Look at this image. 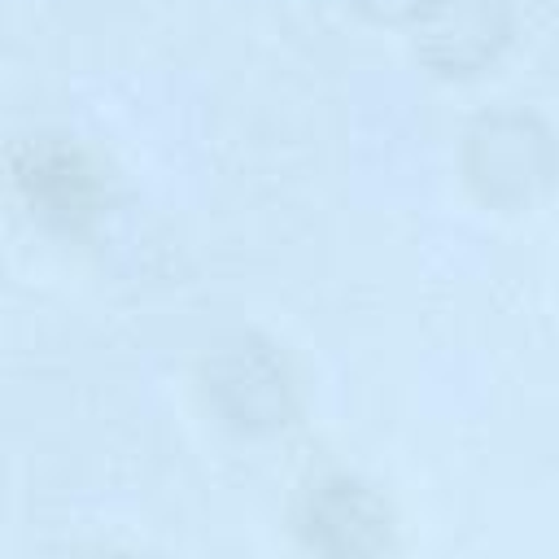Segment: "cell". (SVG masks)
<instances>
[{"label":"cell","instance_id":"cell-1","mask_svg":"<svg viewBox=\"0 0 559 559\" xmlns=\"http://www.w3.org/2000/svg\"><path fill=\"white\" fill-rule=\"evenodd\" d=\"M26 188L31 197L44 205V214H61L66 223L87 214L92 210V197H96V183H92V170L79 153H66V148H52L44 153L26 175Z\"/></svg>","mask_w":559,"mask_h":559}]
</instances>
